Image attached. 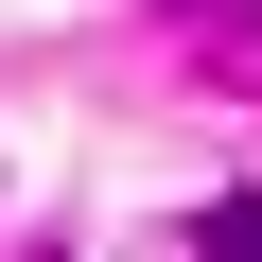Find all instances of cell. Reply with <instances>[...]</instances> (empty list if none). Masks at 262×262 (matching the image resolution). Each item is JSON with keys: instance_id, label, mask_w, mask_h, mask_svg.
<instances>
[{"instance_id": "cell-1", "label": "cell", "mask_w": 262, "mask_h": 262, "mask_svg": "<svg viewBox=\"0 0 262 262\" xmlns=\"http://www.w3.org/2000/svg\"><path fill=\"white\" fill-rule=\"evenodd\" d=\"M192 262H262V192H210L192 210Z\"/></svg>"}]
</instances>
